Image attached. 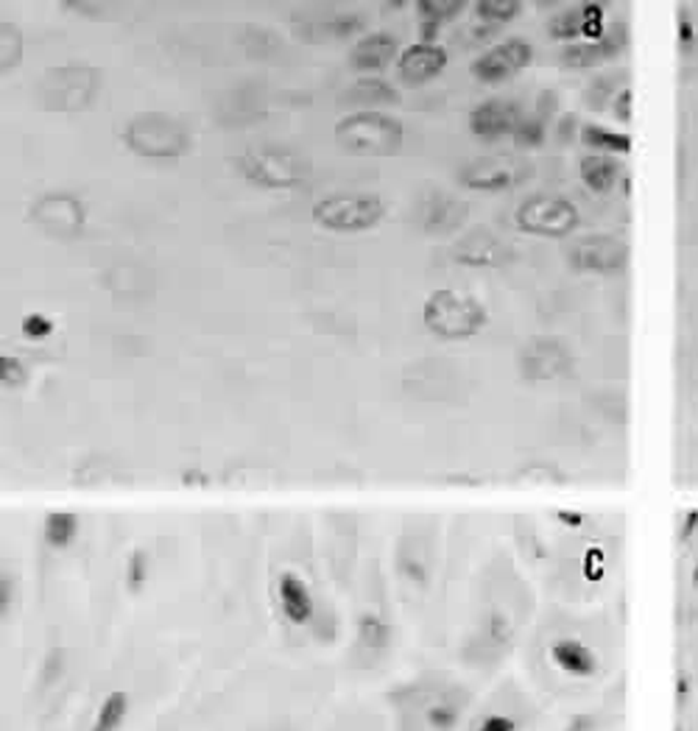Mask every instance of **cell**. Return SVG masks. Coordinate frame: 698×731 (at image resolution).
I'll return each mask as SVG.
<instances>
[{
  "label": "cell",
  "mask_w": 698,
  "mask_h": 731,
  "mask_svg": "<svg viewBox=\"0 0 698 731\" xmlns=\"http://www.w3.org/2000/svg\"><path fill=\"white\" fill-rule=\"evenodd\" d=\"M336 140L349 154L363 157H388L400 152L406 129L394 115L381 109H358L336 123Z\"/></svg>",
  "instance_id": "cell-1"
},
{
  "label": "cell",
  "mask_w": 698,
  "mask_h": 731,
  "mask_svg": "<svg viewBox=\"0 0 698 731\" xmlns=\"http://www.w3.org/2000/svg\"><path fill=\"white\" fill-rule=\"evenodd\" d=\"M422 319H425L428 329L438 338L464 340L481 333L483 324H486V308L472 293L438 288L428 297Z\"/></svg>",
  "instance_id": "cell-2"
},
{
  "label": "cell",
  "mask_w": 698,
  "mask_h": 731,
  "mask_svg": "<svg viewBox=\"0 0 698 731\" xmlns=\"http://www.w3.org/2000/svg\"><path fill=\"white\" fill-rule=\"evenodd\" d=\"M123 143L140 157L168 159L179 157L188 148V132L168 115L143 112L134 115L123 129Z\"/></svg>",
  "instance_id": "cell-3"
},
{
  "label": "cell",
  "mask_w": 698,
  "mask_h": 731,
  "mask_svg": "<svg viewBox=\"0 0 698 731\" xmlns=\"http://www.w3.org/2000/svg\"><path fill=\"white\" fill-rule=\"evenodd\" d=\"M386 213V204L375 193H336L313 207V221L333 232H361L375 227Z\"/></svg>",
  "instance_id": "cell-4"
},
{
  "label": "cell",
  "mask_w": 698,
  "mask_h": 731,
  "mask_svg": "<svg viewBox=\"0 0 698 731\" xmlns=\"http://www.w3.org/2000/svg\"><path fill=\"white\" fill-rule=\"evenodd\" d=\"M241 173L249 182L261 184V188H293L305 179L308 165L302 157L279 145H263V148H249L241 159Z\"/></svg>",
  "instance_id": "cell-5"
},
{
  "label": "cell",
  "mask_w": 698,
  "mask_h": 731,
  "mask_svg": "<svg viewBox=\"0 0 698 731\" xmlns=\"http://www.w3.org/2000/svg\"><path fill=\"white\" fill-rule=\"evenodd\" d=\"M517 227L528 235H540V238H567L578 227V209L576 204L562 196H528L517 207Z\"/></svg>",
  "instance_id": "cell-6"
},
{
  "label": "cell",
  "mask_w": 698,
  "mask_h": 731,
  "mask_svg": "<svg viewBox=\"0 0 698 731\" xmlns=\"http://www.w3.org/2000/svg\"><path fill=\"white\" fill-rule=\"evenodd\" d=\"M567 260L576 272L617 274L628 265V243L615 235H587L581 240H573Z\"/></svg>",
  "instance_id": "cell-7"
},
{
  "label": "cell",
  "mask_w": 698,
  "mask_h": 731,
  "mask_svg": "<svg viewBox=\"0 0 698 731\" xmlns=\"http://www.w3.org/2000/svg\"><path fill=\"white\" fill-rule=\"evenodd\" d=\"M533 48L528 39L512 37L503 39V43L492 45L489 51H483L481 57L472 62V76L483 84H503L508 79H515L517 73L531 64Z\"/></svg>",
  "instance_id": "cell-8"
},
{
  "label": "cell",
  "mask_w": 698,
  "mask_h": 731,
  "mask_svg": "<svg viewBox=\"0 0 698 731\" xmlns=\"http://www.w3.org/2000/svg\"><path fill=\"white\" fill-rule=\"evenodd\" d=\"M573 369V352L556 338H533L520 352V372L528 383H551L567 378Z\"/></svg>",
  "instance_id": "cell-9"
},
{
  "label": "cell",
  "mask_w": 698,
  "mask_h": 731,
  "mask_svg": "<svg viewBox=\"0 0 698 731\" xmlns=\"http://www.w3.org/2000/svg\"><path fill=\"white\" fill-rule=\"evenodd\" d=\"M32 218L48 235L57 238H76L84 227V209L79 199L68 193H48L32 207Z\"/></svg>",
  "instance_id": "cell-10"
},
{
  "label": "cell",
  "mask_w": 698,
  "mask_h": 731,
  "mask_svg": "<svg viewBox=\"0 0 698 731\" xmlns=\"http://www.w3.org/2000/svg\"><path fill=\"white\" fill-rule=\"evenodd\" d=\"M522 179V168L512 157H481L461 168V184L481 193L515 188Z\"/></svg>",
  "instance_id": "cell-11"
},
{
  "label": "cell",
  "mask_w": 698,
  "mask_h": 731,
  "mask_svg": "<svg viewBox=\"0 0 698 731\" xmlns=\"http://www.w3.org/2000/svg\"><path fill=\"white\" fill-rule=\"evenodd\" d=\"M606 32V14L601 3H578V7L558 12L547 23V34L553 39H578V43H590Z\"/></svg>",
  "instance_id": "cell-12"
},
{
  "label": "cell",
  "mask_w": 698,
  "mask_h": 731,
  "mask_svg": "<svg viewBox=\"0 0 698 731\" xmlns=\"http://www.w3.org/2000/svg\"><path fill=\"white\" fill-rule=\"evenodd\" d=\"M520 118V107L512 98H489L481 107L472 109L470 129L483 143H497V140L515 134Z\"/></svg>",
  "instance_id": "cell-13"
},
{
  "label": "cell",
  "mask_w": 698,
  "mask_h": 731,
  "mask_svg": "<svg viewBox=\"0 0 698 731\" xmlns=\"http://www.w3.org/2000/svg\"><path fill=\"white\" fill-rule=\"evenodd\" d=\"M447 68V51L438 43H413L406 51L397 57V76L408 87H419V84L436 79L442 70Z\"/></svg>",
  "instance_id": "cell-14"
},
{
  "label": "cell",
  "mask_w": 698,
  "mask_h": 731,
  "mask_svg": "<svg viewBox=\"0 0 698 731\" xmlns=\"http://www.w3.org/2000/svg\"><path fill=\"white\" fill-rule=\"evenodd\" d=\"M467 218V204L453 199L445 190H428L419 202V224L425 232L450 235Z\"/></svg>",
  "instance_id": "cell-15"
},
{
  "label": "cell",
  "mask_w": 698,
  "mask_h": 731,
  "mask_svg": "<svg viewBox=\"0 0 698 731\" xmlns=\"http://www.w3.org/2000/svg\"><path fill=\"white\" fill-rule=\"evenodd\" d=\"M623 48H626V28L612 26L598 39H590V43L567 45L565 53H562V62L570 64V68H592V64L615 59Z\"/></svg>",
  "instance_id": "cell-16"
},
{
  "label": "cell",
  "mask_w": 698,
  "mask_h": 731,
  "mask_svg": "<svg viewBox=\"0 0 698 731\" xmlns=\"http://www.w3.org/2000/svg\"><path fill=\"white\" fill-rule=\"evenodd\" d=\"M397 51L400 48H397V37L394 34L372 32L358 39L356 48L349 51V64L358 73H377V70H383L388 62L400 57Z\"/></svg>",
  "instance_id": "cell-17"
},
{
  "label": "cell",
  "mask_w": 698,
  "mask_h": 731,
  "mask_svg": "<svg viewBox=\"0 0 698 731\" xmlns=\"http://www.w3.org/2000/svg\"><path fill=\"white\" fill-rule=\"evenodd\" d=\"M453 257L461 260L464 265H497L506 257V249H503V240L489 235L486 229H478V232L467 235L453 247Z\"/></svg>",
  "instance_id": "cell-18"
},
{
  "label": "cell",
  "mask_w": 698,
  "mask_h": 731,
  "mask_svg": "<svg viewBox=\"0 0 698 731\" xmlns=\"http://www.w3.org/2000/svg\"><path fill=\"white\" fill-rule=\"evenodd\" d=\"M341 101L349 107H388V104L400 101L397 87L383 79H358L347 93L341 95Z\"/></svg>",
  "instance_id": "cell-19"
},
{
  "label": "cell",
  "mask_w": 698,
  "mask_h": 731,
  "mask_svg": "<svg viewBox=\"0 0 698 731\" xmlns=\"http://www.w3.org/2000/svg\"><path fill=\"white\" fill-rule=\"evenodd\" d=\"M578 170H581V179L592 193H610L621 179L623 168L617 157H610V154H587Z\"/></svg>",
  "instance_id": "cell-20"
},
{
  "label": "cell",
  "mask_w": 698,
  "mask_h": 731,
  "mask_svg": "<svg viewBox=\"0 0 698 731\" xmlns=\"http://www.w3.org/2000/svg\"><path fill=\"white\" fill-rule=\"evenodd\" d=\"M464 9H467L464 0H422V3H417L419 23H422V37H425L428 28H431V37H428L425 43H433V32H436L438 26L450 23V20H456Z\"/></svg>",
  "instance_id": "cell-21"
},
{
  "label": "cell",
  "mask_w": 698,
  "mask_h": 731,
  "mask_svg": "<svg viewBox=\"0 0 698 731\" xmlns=\"http://www.w3.org/2000/svg\"><path fill=\"white\" fill-rule=\"evenodd\" d=\"M581 140L590 145L592 152L610 154V157L626 154L628 148H631V137H628L626 132H615V129L598 127V123H587V127L581 129Z\"/></svg>",
  "instance_id": "cell-22"
},
{
  "label": "cell",
  "mask_w": 698,
  "mask_h": 731,
  "mask_svg": "<svg viewBox=\"0 0 698 731\" xmlns=\"http://www.w3.org/2000/svg\"><path fill=\"white\" fill-rule=\"evenodd\" d=\"M279 600H282V609H286L288 618L297 620V623H302L311 614V598H308L305 584L297 575H282V580H279Z\"/></svg>",
  "instance_id": "cell-23"
},
{
  "label": "cell",
  "mask_w": 698,
  "mask_h": 731,
  "mask_svg": "<svg viewBox=\"0 0 698 731\" xmlns=\"http://www.w3.org/2000/svg\"><path fill=\"white\" fill-rule=\"evenodd\" d=\"M522 12V3L517 0H481L476 3V14L486 26H503L508 20H515Z\"/></svg>",
  "instance_id": "cell-24"
},
{
  "label": "cell",
  "mask_w": 698,
  "mask_h": 731,
  "mask_svg": "<svg viewBox=\"0 0 698 731\" xmlns=\"http://www.w3.org/2000/svg\"><path fill=\"white\" fill-rule=\"evenodd\" d=\"M512 137L520 148H537L545 140V120L537 118V115H522Z\"/></svg>",
  "instance_id": "cell-25"
},
{
  "label": "cell",
  "mask_w": 698,
  "mask_h": 731,
  "mask_svg": "<svg viewBox=\"0 0 698 731\" xmlns=\"http://www.w3.org/2000/svg\"><path fill=\"white\" fill-rule=\"evenodd\" d=\"M76 517L73 514H51L48 517V525H45V536H48V542L57 544V548H64V544L76 536Z\"/></svg>",
  "instance_id": "cell-26"
},
{
  "label": "cell",
  "mask_w": 698,
  "mask_h": 731,
  "mask_svg": "<svg viewBox=\"0 0 698 731\" xmlns=\"http://www.w3.org/2000/svg\"><path fill=\"white\" fill-rule=\"evenodd\" d=\"M0 378H3V383L7 385H17L26 380V369H23V363H20L17 358L3 355V358H0Z\"/></svg>",
  "instance_id": "cell-27"
},
{
  "label": "cell",
  "mask_w": 698,
  "mask_h": 731,
  "mask_svg": "<svg viewBox=\"0 0 698 731\" xmlns=\"http://www.w3.org/2000/svg\"><path fill=\"white\" fill-rule=\"evenodd\" d=\"M51 329H53L51 319H45V315L39 313H32L23 319V333H26L28 338H45V335H51Z\"/></svg>",
  "instance_id": "cell-28"
},
{
  "label": "cell",
  "mask_w": 698,
  "mask_h": 731,
  "mask_svg": "<svg viewBox=\"0 0 698 731\" xmlns=\"http://www.w3.org/2000/svg\"><path fill=\"white\" fill-rule=\"evenodd\" d=\"M628 101H631V93H628V89H623V93L617 95V101H615V115L623 120V123L631 118V115H628Z\"/></svg>",
  "instance_id": "cell-29"
}]
</instances>
